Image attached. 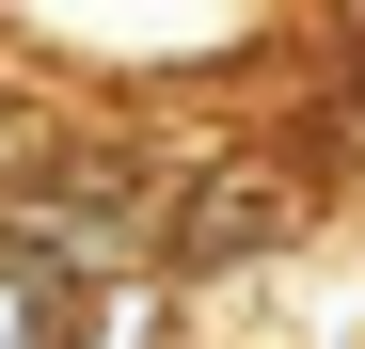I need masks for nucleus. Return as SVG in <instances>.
Returning a JSON list of instances; mask_svg holds the SVG:
<instances>
[{
	"label": "nucleus",
	"instance_id": "1",
	"mask_svg": "<svg viewBox=\"0 0 365 349\" xmlns=\"http://www.w3.org/2000/svg\"><path fill=\"white\" fill-rule=\"evenodd\" d=\"M302 222H318V191H302L286 159H207V174H159L143 270H159V286H238V270L302 254Z\"/></svg>",
	"mask_w": 365,
	"mask_h": 349
}]
</instances>
